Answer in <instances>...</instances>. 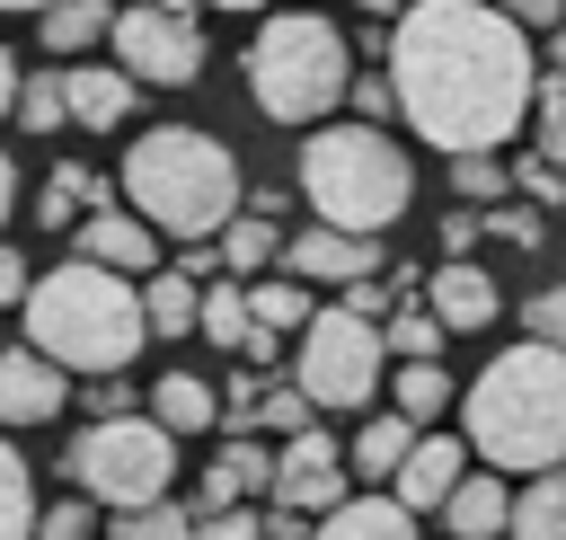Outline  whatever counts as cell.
Wrapping results in <instances>:
<instances>
[{
    "instance_id": "30bf717a",
    "label": "cell",
    "mask_w": 566,
    "mask_h": 540,
    "mask_svg": "<svg viewBox=\"0 0 566 540\" xmlns=\"http://www.w3.org/2000/svg\"><path fill=\"white\" fill-rule=\"evenodd\" d=\"M274 513H336L345 505V443L336 434H292L283 451H274Z\"/></svg>"
},
{
    "instance_id": "f35d334b",
    "label": "cell",
    "mask_w": 566,
    "mask_h": 540,
    "mask_svg": "<svg viewBox=\"0 0 566 540\" xmlns=\"http://www.w3.org/2000/svg\"><path fill=\"white\" fill-rule=\"evenodd\" d=\"M513 195H522L531 212H548V204H566V177H557L548 159H522V168H513Z\"/></svg>"
},
{
    "instance_id": "e575fe53",
    "label": "cell",
    "mask_w": 566,
    "mask_h": 540,
    "mask_svg": "<svg viewBox=\"0 0 566 540\" xmlns=\"http://www.w3.org/2000/svg\"><path fill=\"white\" fill-rule=\"evenodd\" d=\"M35 540H97V505H88V496L35 505Z\"/></svg>"
},
{
    "instance_id": "ee69618b",
    "label": "cell",
    "mask_w": 566,
    "mask_h": 540,
    "mask_svg": "<svg viewBox=\"0 0 566 540\" xmlns=\"http://www.w3.org/2000/svg\"><path fill=\"white\" fill-rule=\"evenodd\" d=\"M88 407H97V416H133V390H124V372H106V381L88 390ZM97 416H88V425H97Z\"/></svg>"
},
{
    "instance_id": "484cf974",
    "label": "cell",
    "mask_w": 566,
    "mask_h": 540,
    "mask_svg": "<svg viewBox=\"0 0 566 540\" xmlns=\"http://www.w3.org/2000/svg\"><path fill=\"white\" fill-rule=\"evenodd\" d=\"M274 257H283V230H274L265 212H239V221L221 230V266H230V283H256Z\"/></svg>"
},
{
    "instance_id": "c3c4849f",
    "label": "cell",
    "mask_w": 566,
    "mask_h": 540,
    "mask_svg": "<svg viewBox=\"0 0 566 540\" xmlns=\"http://www.w3.org/2000/svg\"><path fill=\"white\" fill-rule=\"evenodd\" d=\"M354 9H363V18H380V27H398V18L416 9V0H354Z\"/></svg>"
},
{
    "instance_id": "9a60e30c",
    "label": "cell",
    "mask_w": 566,
    "mask_h": 540,
    "mask_svg": "<svg viewBox=\"0 0 566 540\" xmlns=\"http://www.w3.org/2000/svg\"><path fill=\"white\" fill-rule=\"evenodd\" d=\"M265 487H274V451H265L256 434H230V443L212 451V469H203L195 513H230V505H248V496H265Z\"/></svg>"
},
{
    "instance_id": "e0dca14e",
    "label": "cell",
    "mask_w": 566,
    "mask_h": 540,
    "mask_svg": "<svg viewBox=\"0 0 566 540\" xmlns=\"http://www.w3.org/2000/svg\"><path fill=\"white\" fill-rule=\"evenodd\" d=\"M62 106H71L80 133H115V124L133 115V80H124L115 62H71V71H62Z\"/></svg>"
},
{
    "instance_id": "44dd1931",
    "label": "cell",
    "mask_w": 566,
    "mask_h": 540,
    "mask_svg": "<svg viewBox=\"0 0 566 540\" xmlns=\"http://www.w3.org/2000/svg\"><path fill=\"white\" fill-rule=\"evenodd\" d=\"M195 310H203V283L195 274H177V266L142 274V328L150 336H195Z\"/></svg>"
},
{
    "instance_id": "bcb514c9",
    "label": "cell",
    "mask_w": 566,
    "mask_h": 540,
    "mask_svg": "<svg viewBox=\"0 0 566 540\" xmlns=\"http://www.w3.org/2000/svg\"><path fill=\"white\" fill-rule=\"evenodd\" d=\"M9 212H18V159L0 150V230H9Z\"/></svg>"
},
{
    "instance_id": "d4e9b609",
    "label": "cell",
    "mask_w": 566,
    "mask_h": 540,
    "mask_svg": "<svg viewBox=\"0 0 566 540\" xmlns=\"http://www.w3.org/2000/svg\"><path fill=\"white\" fill-rule=\"evenodd\" d=\"M451 398H460V390H451V372H442V363H398V372H389V407H398L416 434H424Z\"/></svg>"
},
{
    "instance_id": "f1b7e54d",
    "label": "cell",
    "mask_w": 566,
    "mask_h": 540,
    "mask_svg": "<svg viewBox=\"0 0 566 540\" xmlns=\"http://www.w3.org/2000/svg\"><path fill=\"white\" fill-rule=\"evenodd\" d=\"M451 195H460L469 212H478V204L495 212V204H513V168H504L495 150H469V159H451Z\"/></svg>"
},
{
    "instance_id": "db71d44e",
    "label": "cell",
    "mask_w": 566,
    "mask_h": 540,
    "mask_svg": "<svg viewBox=\"0 0 566 540\" xmlns=\"http://www.w3.org/2000/svg\"><path fill=\"white\" fill-rule=\"evenodd\" d=\"M0 9H35V18H44V9H53V0H0Z\"/></svg>"
},
{
    "instance_id": "7402d4cb",
    "label": "cell",
    "mask_w": 566,
    "mask_h": 540,
    "mask_svg": "<svg viewBox=\"0 0 566 540\" xmlns=\"http://www.w3.org/2000/svg\"><path fill=\"white\" fill-rule=\"evenodd\" d=\"M416 451V425L389 407V416H371L354 443H345V478H398V460Z\"/></svg>"
},
{
    "instance_id": "2e32d148",
    "label": "cell",
    "mask_w": 566,
    "mask_h": 540,
    "mask_svg": "<svg viewBox=\"0 0 566 540\" xmlns=\"http://www.w3.org/2000/svg\"><path fill=\"white\" fill-rule=\"evenodd\" d=\"M460 478H469V469H460V443H451V434H416V451L398 460L389 496H398L407 513H442V496H451Z\"/></svg>"
},
{
    "instance_id": "ffe728a7",
    "label": "cell",
    "mask_w": 566,
    "mask_h": 540,
    "mask_svg": "<svg viewBox=\"0 0 566 540\" xmlns=\"http://www.w3.org/2000/svg\"><path fill=\"white\" fill-rule=\"evenodd\" d=\"M310 540H416V513L380 487V496H345L336 513H318Z\"/></svg>"
},
{
    "instance_id": "4316f807",
    "label": "cell",
    "mask_w": 566,
    "mask_h": 540,
    "mask_svg": "<svg viewBox=\"0 0 566 540\" xmlns=\"http://www.w3.org/2000/svg\"><path fill=\"white\" fill-rule=\"evenodd\" d=\"M195 336H212V345H248L256 336V319H248V283H230V274H212L203 283V310H195Z\"/></svg>"
},
{
    "instance_id": "d6a6232c",
    "label": "cell",
    "mask_w": 566,
    "mask_h": 540,
    "mask_svg": "<svg viewBox=\"0 0 566 540\" xmlns=\"http://www.w3.org/2000/svg\"><path fill=\"white\" fill-rule=\"evenodd\" d=\"M380 345H389L398 363H433V345H442V319H433V310H389Z\"/></svg>"
},
{
    "instance_id": "4fadbf2b",
    "label": "cell",
    "mask_w": 566,
    "mask_h": 540,
    "mask_svg": "<svg viewBox=\"0 0 566 540\" xmlns=\"http://www.w3.org/2000/svg\"><path fill=\"white\" fill-rule=\"evenodd\" d=\"M71 398V372H53L35 345H0V425H53Z\"/></svg>"
},
{
    "instance_id": "b9f144b4",
    "label": "cell",
    "mask_w": 566,
    "mask_h": 540,
    "mask_svg": "<svg viewBox=\"0 0 566 540\" xmlns=\"http://www.w3.org/2000/svg\"><path fill=\"white\" fill-rule=\"evenodd\" d=\"M478 239H486V221H478L469 204H451V212H442V257H469Z\"/></svg>"
},
{
    "instance_id": "7bdbcfd3",
    "label": "cell",
    "mask_w": 566,
    "mask_h": 540,
    "mask_svg": "<svg viewBox=\"0 0 566 540\" xmlns=\"http://www.w3.org/2000/svg\"><path fill=\"white\" fill-rule=\"evenodd\" d=\"M495 9H504V18L522 27V35H531V27H548V35L566 27V0H495Z\"/></svg>"
},
{
    "instance_id": "836d02e7",
    "label": "cell",
    "mask_w": 566,
    "mask_h": 540,
    "mask_svg": "<svg viewBox=\"0 0 566 540\" xmlns=\"http://www.w3.org/2000/svg\"><path fill=\"white\" fill-rule=\"evenodd\" d=\"M531 106H539V159L566 177V80L539 71V80H531Z\"/></svg>"
},
{
    "instance_id": "83f0119b",
    "label": "cell",
    "mask_w": 566,
    "mask_h": 540,
    "mask_svg": "<svg viewBox=\"0 0 566 540\" xmlns=\"http://www.w3.org/2000/svg\"><path fill=\"white\" fill-rule=\"evenodd\" d=\"M35 27H44V44H53L62 62H71V53H88V44H97V35L115 27V9H106V0H53V9L35 18Z\"/></svg>"
},
{
    "instance_id": "ac0fdd59",
    "label": "cell",
    "mask_w": 566,
    "mask_h": 540,
    "mask_svg": "<svg viewBox=\"0 0 566 540\" xmlns=\"http://www.w3.org/2000/svg\"><path fill=\"white\" fill-rule=\"evenodd\" d=\"M504 522H513V487H504L495 469H469V478L442 496V531H451V540H495Z\"/></svg>"
},
{
    "instance_id": "d6986e66",
    "label": "cell",
    "mask_w": 566,
    "mask_h": 540,
    "mask_svg": "<svg viewBox=\"0 0 566 540\" xmlns=\"http://www.w3.org/2000/svg\"><path fill=\"white\" fill-rule=\"evenodd\" d=\"M150 425L177 434V443H186V434H212V425H221L212 381H203V372H159V381H150Z\"/></svg>"
},
{
    "instance_id": "4dcf8cb0",
    "label": "cell",
    "mask_w": 566,
    "mask_h": 540,
    "mask_svg": "<svg viewBox=\"0 0 566 540\" xmlns=\"http://www.w3.org/2000/svg\"><path fill=\"white\" fill-rule=\"evenodd\" d=\"M9 115H18L27 133H62V124H71V106H62V71H27Z\"/></svg>"
},
{
    "instance_id": "277c9868",
    "label": "cell",
    "mask_w": 566,
    "mask_h": 540,
    "mask_svg": "<svg viewBox=\"0 0 566 540\" xmlns=\"http://www.w3.org/2000/svg\"><path fill=\"white\" fill-rule=\"evenodd\" d=\"M18 310H27V345H35L53 372H88V381L124 372V363L142 354V336H150V328H142V283H124V274H106V266H88V257L35 274Z\"/></svg>"
},
{
    "instance_id": "7c38bea8",
    "label": "cell",
    "mask_w": 566,
    "mask_h": 540,
    "mask_svg": "<svg viewBox=\"0 0 566 540\" xmlns=\"http://www.w3.org/2000/svg\"><path fill=\"white\" fill-rule=\"evenodd\" d=\"M424 310L442 319V336H478V328L504 310V292H495V274H486V266H469V257H442V266L424 274Z\"/></svg>"
},
{
    "instance_id": "603a6c76",
    "label": "cell",
    "mask_w": 566,
    "mask_h": 540,
    "mask_svg": "<svg viewBox=\"0 0 566 540\" xmlns=\"http://www.w3.org/2000/svg\"><path fill=\"white\" fill-rule=\"evenodd\" d=\"M248 319H256L265 336H301V328L318 319V301H310V283H292V274H256V283H248Z\"/></svg>"
},
{
    "instance_id": "cb8c5ba5",
    "label": "cell",
    "mask_w": 566,
    "mask_h": 540,
    "mask_svg": "<svg viewBox=\"0 0 566 540\" xmlns=\"http://www.w3.org/2000/svg\"><path fill=\"white\" fill-rule=\"evenodd\" d=\"M513 540H566V469H539V478H522V496H513V522H504Z\"/></svg>"
},
{
    "instance_id": "f5cc1de1",
    "label": "cell",
    "mask_w": 566,
    "mask_h": 540,
    "mask_svg": "<svg viewBox=\"0 0 566 540\" xmlns=\"http://www.w3.org/2000/svg\"><path fill=\"white\" fill-rule=\"evenodd\" d=\"M195 9H203V0H195ZM212 9H265V0H212Z\"/></svg>"
},
{
    "instance_id": "6da1fadb",
    "label": "cell",
    "mask_w": 566,
    "mask_h": 540,
    "mask_svg": "<svg viewBox=\"0 0 566 540\" xmlns=\"http://www.w3.org/2000/svg\"><path fill=\"white\" fill-rule=\"evenodd\" d=\"M389 89L398 115L416 124V142H433L442 159L469 150H504L531 115V35L495 9V0H416L389 27Z\"/></svg>"
},
{
    "instance_id": "f546056e",
    "label": "cell",
    "mask_w": 566,
    "mask_h": 540,
    "mask_svg": "<svg viewBox=\"0 0 566 540\" xmlns=\"http://www.w3.org/2000/svg\"><path fill=\"white\" fill-rule=\"evenodd\" d=\"M0 540H35V478L18 443H0Z\"/></svg>"
},
{
    "instance_id": "9c48e42d",
    "label": "cell",
    "mask_w": 566,
    "mask_h": 540,
    "mask_svg": "<svg viewBox=\"0 0 566 540\" xmlns=\"http://www.w3.org/2000/svg\"><path fill=\"white\" fill-rule=\"evenodd\" d=\"M115 71L133 80V89H186L195 71H203V27L195 18H168L159 0H133V9H115Z\"/></svg>"
},
{
    "instance_id": "8d00e7d4",
    "label": "cell",
    "mask_w": 566,
    "mask_h": 540,
    "mask_svg": "<svg viewBox=\"0 0 566 540\" xmlns=\"http://www.w3.org/2000/svg\"><path fill=\"white\" fill-rule=\"evenodd\" d=\"M345 97H354V124H371V133L398 115V89H389V71H354V89H345Z\"/></svg>"
},
{
    "instance_id": "1f68e13d",
    "label": "cell",
    "mask_w": 566,
    "mask_h": 540,
    "mask_svg": "<svg viewBox=\"0 0 566 540\" xmlns=\"http://www.w3.org/2000/svg\"><path fill=\"white\" fill-rule=\"evenodd\" d=\"M115 522V540H195V505H142V513H106Z\"/></svg>"
},
{
    "instance_id": "7dc6e473",
    "label": "cell",
    "mask_w": 566,
    "mask_h": 540,
    "mask_svg": "<svg viewBox=\"0 0 566 540\" xmlns=\"http://www.w3.org/2000/svg\"><path fill=\"white\" fill-rule=\"evenodd\" d=\"M265 540H310V522L301 513H265Z\"/></svg>"
},
{
    "instance_id": "8992f818",
    "label": "cell",
    "mask_w": 566,
    "mask_h": 540,
    "mask_svg": "<svg viewBox=\"0 0 566 540\" xmlns=\"http://www.w3.org/2000/svg\"><path fill=\"white\" fill-rule=\"evenodd\" d=\"M345 89H354V44L336 35V18L283 9V18L256 27V44H248V97H256V115L318 133V115H327Z\"/></svg>"
},
{
    "instance_id": "7a4b0ae2",
    "label": "cell",
    "mask_w": 566,
    "mask_h": 540,
    "mask_svg": "<svg viewBox=\"0 0 566 540\" xmlns=\"http://www.w3.org/2000/svg\"><path fill=\"white\" fill-rule=\"evenodd\" d=\"M460 425H469V451L495 469V478H539V469H566V354L557 345H504L469 398H460Z\"/></svg>"
},
{
    "instance_id": "5bb4252c",
    "label": "cell",
    "mask_w": 566,
    "mask_h": 540,
    "mask_svg": "<svg viewBox=\"0 0 566 540\" xmlns=\"http://www.w3.org/2000/svg\"><path fill=\"white\" fill-rule=\"evenodd\" d=\"M80 257H88V266H106V274H124V283H142V274H159V230L106 204V212H88V221H80Z\"/></svg>"
},
{
    "instance_id": "681fc988",
    "label": "cell",
    "mask_w": 566,
    "mask_h": 540,
    "mask_svg": "<svg viewBox=\"0 0 566 540\" xmlns=\"http://www.w3.org/2000/svg\"><path fill=\"white\" fill-rule=\"evenodd\" d=\"M18 80H27V71H18V62H9V44H0V115L18 106Z\"/></svg>"
},
{
    "instance_id": "74e56055",
    "label": "cell",
    "mask_w": 566,
    "mask_h": 540,
    "mask_svg": "<svg viewBox=\"0 0 566 540\" xmlns=\"http://www.w3.org/2000/svg\"><path fill=\"white\" fill-rule=\"evenodd\" d=\"M310 416H318V407H310L301 390H265V398H256V425H265V434H283V443H292V434H310Z\"/></svg>"
},
{
    "instance_id": "ba28073f",
    "label": "cell",
    "mask_w": 566,
    "mask_h": 540,
    "mask_svg": "<svg viewBox=\"0 0 566 540\" xmlns=\"http://www.w3.org/2000/svg\"><path fill=\"white\" fill-rule=\"evenodd\" d=\"M380 372H389V345H380V328H371V319H354L345 301H327V310L301 328V354H292V390H301L318 416L371 407Z\"/></svg>"
},
{
    "instance_id": "60d3db41",
    "label": "cell",
    "mask_w": 566,
    "mask_h": 540,
    "mask_svg": "<svg viewBox=\"0 0 566 540\" xmlns=\"http://www.w3.org/2000/svg\"><path fill=\"white\" fill-rule=\"evenodd\" d=\"M195 540H265V513L230 505V513H195Z\"/></svg>"
},
{
    "instance_id": "5b68a950",
    "label": "cell",
    "mask_w": 566,
    "mask_h": 540,
    "mask_svg": "<svg viewBox=\"0 0 566 540\" xmlns=\"http://www.w3.org/2000/svg\"><path fill=\"white\" fill-rule=\"evenodd\" d=\"M301 204L318 212V230H354L380 239L407 204H416V168L389 133L371 124H318L301 142Z\"/></svg>"
},
{
    "instance_id": "f907efd6",
    "label": "cell",
    "mask_w": 566,
    "mask_h": 540,
    "mask_svg": "<svg viewBox=\"0 0 566 540\" xmlns=\"http://www.w3.org/2000/svg\"><path fill=\"white\" fill-rule=\"evenodd\" d=\"M548 80H566V27L548 35Z\"/></svg>"
},
{
    "instance_id": "ab89813d",
    "label": "cell",
    "mask_w": 566,
    "mask_h": 540,
    "mask_svg": "<svg viewBox=\"0 0 566 540\" xmlns=\"http://www.w3.org/2000/svg\"><path fill=\"white\" fill-rule=\"evenodd\" d=\"M486 221V239H504V248H539V212L531 204H495V212H478Z\"/></svg>"
},
{
    "instance_id": "d590c367",
    "label": "cell",
    "mask_w": 566,
    "mask_h": 540,
    "mask_svg": "<svg viewBox=\"0 0 566 540\" xmlns=\"http://www.w3.org/2000/svg\"><path fill=\"white\" fill-rule=\"evenodd\" d=\"M522 336L566 354V283H548V292H531V301H522Z\"/></svg>"
},
{
    "instance_id": "8fae6325",
    "label": "cell",
    "mask_w": 566,
    "mask_h": 540,
    "mask_svg": "<svg viewBox=\"0 0 566 540\" xmlns=\"http://www.w3.org/2000/svg\"><path fill=\"white\" fill-rule=\"evenodd\" d=\"M283 274L292 283H371L380 274V239H354V230H292L283 239Z\"/></svg>"
},
{
    "instance_id": "816d5d0a",
    "label": "cell",
    "mask_w": 566,
    "mask_h": 540,
    "mask_svg": "<svg viewBox=\"0 0 566 540\" xmlns=\"http://www.w3.org/2000/svg\"><path fill=\"white\" fill-rule=\"evenodd\" d=\"M159 9H168V18H195V0H159Z\"/></svg>"
},
{
    "instance_id": "3957f363",
    "label": "cell",
    "mask_w": 566,
    "mask_h": 540,
    "mask_svg": "<svg viewBox=\"0 0 566 540\" xmlns=\"http://www.w3.org/2000/svg\"><path fill=\"white\" fill-rule=\"evenodd\" d=\"M239 150L203 124H150L133 150H124V204L133 221L168 230V239H221L239 221Z\"/></svg>"
},
{
    "instance_id": "52a82bcc",
    "label": "cell",
    "mask_w": 566,
    "mask_h": 540,
    "mask_svg": "<svg viewBox=\"0 0 566 540\" xmlns=\"http://www.w3.org/2000/svg\"><path fill=\"white\" fill-rule=\"evenodd\" d=\"M62 469L88 505L142 513L177 478V434H159L150 416H97V425H80V443H62Z\"/></svg>"
},
{
    "instance_id": "f6af8a7d",
    "label": "cell",
    "mask_w": 566,
    "mask_h": 540,
    "mask_svg": "<svg viewBox=\"0 0 566 540\" xmlns=\"http://www.w3.org/2000/svg\"><path fill=\"white\" fill-rule=\"evenodd\" d=\"M27 283H35V274H27V257H18V248H0V310H18V301H27Z\"/></svg>"
}]
</instances>
